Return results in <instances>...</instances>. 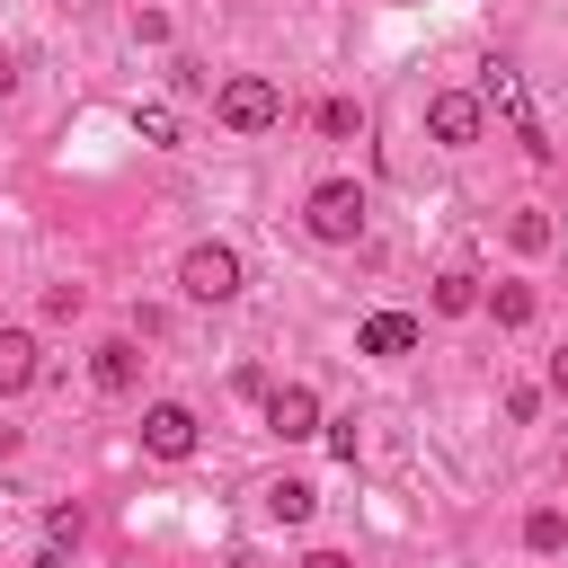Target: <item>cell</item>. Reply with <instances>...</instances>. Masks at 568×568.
I'll return each instance as SVG.
<instances>
[{
	"label": "cell",
	"instance_id": "cell-1",
	"mask_svg": "<svg viewBox=\"0 0 568 568\" xmlns=\"http://www.w3.org/2000/svg\"><path fill=\"white\" fill-rule=\"evenodd\" d=\"M240 284H248V266H240L231 240H195V248L178 257V293H186V302H213V311H222V302H240Z\"/></svg>",
	"mask_w": 568,
	"mask_h": 568
},
{
	"label": "cell",
	"instance_id": "cell-2",
	"mask_svg": "<svg viewBox=\"0 0 568 568\" xmlns=\"http://www.w3.org/2000/svg\"><path fill=\"white\" fill-rule=\"evenodd\" d=\"M213 115H222L231 133H266V124L284 115V89H275L266 71H240V80H222V89H213Z\"/></svg>",
	"mask_w": 568,
	"mask_h": 568
},
{
	"label": "cell",
	"instance_id": "cell-3",
	"mask_svg": "<svg viewBox=\"0 0 568 568\" xmlns=\"http://www.w3.org/2000/svg\"><path fill=\"white\" fill-rule=\"evenodd\" d=\"M364 213H373V204H364V186H355V178H320V186H311V204H302L311 240H328V248H337V240H355V231H364Z\"/></svg>",
	"mask_w": 568,
	"mask_h": 568
},
{
	"label": "cell",
	"instance_id": "cell-4",
	"mask_svg": "<svg viewBox=\"0 0 568 568\" xmlns=\"http://www.w3.org/2000/svg\"><path fill=\"white\" fill-rule=\"evenodd\" d=\"M479 98H488V106H497V115L515 124V142H524L532 160H550V142H541V115H532V89L515 80V62H488V80H479Z\"/></svg>",
	"mask_w": 568,
	"mask_h": 568
},
{
	"label": "cell",
	"instance_id": "cell-5",
	"mask_svg": "<svg viewBox=\"0 0 568 568\" xmlns=\"http://www.w3.org/2000/svg\"><path fill=\"white\" fill-rule=\"evenodd\" d=\"M479 124H488V98H470V89H435V98H426V133H435L444 151L479 142Z\"/></svg>",
	"mask_w": 568,
	"mask_h": 568
},
{
	"label": "cell",
	"instance_id": "cell-6",
	"mask_svg": "<svg viewBox=\"0 0 568 568\" xmlns=\"http://www.w3.org/2000/svg\"><path fill=\"white\" fill-rule=\"evenodd\" d=\"M328 417H320V390L311 382H284V390H266V435H284V444H311Z\"/></svg>",
	"mask_w": 568,
	"mask_h": 568
},
{
	"label": "cell",
	"instance_id": "cell-7",
	"mask_svg": "<svg viewBox=\"0 0 568 568\" xmlns=\"http://www.w3.org/2000/svg\"><path fill=\"white\" fill-rule=\"evenodd\" d=\"M142 453L186 462V453H195V408H186V399H151V408H142Z\"/></svg>",
	"mask_w": 568,
	"mask_h": 568
},
{
	"label": "cell",
	"instance_id": "cell-8",
	"mask_svg": "<svg viewBox=\"0 0 568 568\" xmlns=\"http://www.w3.org/2000/svg\"><path fill=\"white\" fill-rule=\"evenodd\" d=\"M355 346H364V355H417V320H408V311H373V320L355 328Z\"/></svg>",
	"mask_w": 568,
	"mask_h": 568
},
{
	"label": "cell",
	"instance_id": "cell-9",
	"mask_svg": "<svg viewBox=\"0 0 568 568\" xmlns=\"http://www.w3.org/2000/svg\"><path fill=\"white\" fill-rule=\"evenodd\" d=\"M89 382H98V390H133V382H142V355H133V337H106V346H89Z\"/></svg>",
	"mask_w": 568,
	"mask_h": 568
},
{
	"label": "cell",
	"instance_id": "cell-10",
	"mask_svg": "<svg viewBox=\"0 0 568 568\" xmlns=\"http://www.w3.org/2000/svg\"><path fill=\"white\" fill-rule=\"evenodd\" d=\"M36 382V337L27 328H0V399H18Z\"/></svg>",
	"mask_w": 568,
	"mask_h": 568
},
{
	"label": "cell",
	"instance_id": "cell-11",
	"mask_svg": "<svg viewBox=\"0 0 568 568\" xmlns=\"http://www.w3.org/2000/svg\"><path fill=\"white\" fill-rule=\"evenodd\" d=\"M479 302H488V293H479L470 266H444V275H435V311H444V320H462V311H479Z\"/></svg>",
	"mask_w": 568,
	"mask_h": 568
},
{
	"label": "cell",
	"instance_id": "cell-12",
	"mask_svg": "<svg viewBox=\"0 0 568 568\" xmlns=\"http://www.w3.org/2000/svg\"><path fill=\"white\" fill-rule=\"evenodd\" d=\"M524 550H532V559H559V550H568V515H559V506H532V515H524Z\"/></svg>",
	"mask_w": 568,
	"mask_h": 568
},
{
	"label": "cell",
	"instance_id": "cell-13",
	"mask_svg": "<svg viewBox=\"0 0 568 568\" xmlns=\"http://www.w3.org/2000/svg\"><path fill=\"white\" fill-rule=\"evenodd\" d=\"M311 506H320L311 479H275V488H266V515H275V524H311Z\"/></svg>",
	"mask_w": 568,
	"mask_h": 568
},
{
	"label": "cell",
	"instance_id": "cell-14",
	"mask_svg": "<svg viewBox=\"0 0 568 568\" xmlns=\"http://www.w3.org/2000/svg\"><path fill=\"white\" fill-rule=\"evenodd\" d=\"M488 311L497 328H532V284H488Z\"/></svg>",
	"mask_w": 568,
	"mask_h": 568
},
{
	"label": "cell",
	"instance_id": "cell-15",
	"mask_svg": "<svg viewBox=\"0 0 568 568\" xmlns=\"http://www.w3.org/2000/svg\"><path fill=\"white\" fill-rule=\"evenodd\" d=\"M506 240H515L524 257H541V248H550V213H541V204H524V213L506 222Z\"/></svg>",
	"mask_w": 568,
	"mask_h": 568
},
{
	"label": "cell",
	"instance_id": "cell-16",
	"mask_svg": "<svg viewBox=\"0 0 568 568\" xmlns=\"http://www.w3.org/2000/svg\"><path fill=\"white\" fill-rule=\"evenodd\" d=\"M320 133H328V142L364 133V106H355V98H328V106H320Z\"/></svg>",
	"mask_w": 568,
	"mask_h": 568
},
{
	"label": "cell",
	"instance_id": "cell-17",
	"mask_svg": "<svg viewBox=\"0 0 568 568\" xmlns=\"http://www.w3.org/2000/svg\"><path fill=\"white\" fill-rule=\"evenodd\" d=\"M133 133H142V142H160V151H169V142H178V115H169V106H133Z\"/></svg>",
	"mask_w": 568,
	"mask_h": 568
},
{
	"label": "cell",
	"instance_id": "cell-18",
	"mask_svg": "<svg viewBox=\"0 0 568 568\" xmlns=\"http://www.w3.org/2000/svg\"><path fill=\"white\" fill-rule=\"evenodd\" d=\"M80 311H89L80 284H44V320H80Z\"/></svg>",
	"mask_w": 568,
	"mask_h": 568
},
{
	"label": "cell",
	"instance_id": "cell-19",
	"mask_svg": "<svg viewBox=\"0 0 568 568\" xmlns=\"http://www.w3.org/2000/svg\"><path fill=\"white\" fill-rule=\"evenodd\" d=\"M44 541H53V550H80V506H53V515H44Z\"/></svg>",
	"mask_w": 568,
	"mask_h": 568
},
{
	"label": "cell",
	"instance_id": "cell-20",
	"mask_svg": "<svg viewBox=\"0 0 568 568\" xmlns=\"http://www.w3.org/2000/svg\"><path fill=\"white\" fill-rule=\"evenodd\" d=\"M169 89H178V98H204V62L178 53V62H169Z\"/></svg>",
	"mask_w": 568,
	"mask_h": 568
},
{
	"label": "cell",
	"instance_id": "cell-21",
	"mask_svg": "<svg viewBox=\"0 0 568 568\" xmlns=\"http://www.w3.org/2000/svg\"><path fill=\"white\" fill-rule=\"evenodd\" d=\"M550 390H559V399H568V346H559V355H550Z\"/></svg>",
	"mask_w": 568,
	"mask_h": 568
},
{
	"label": "cell",
	"instance_id": "cell-22",
	"mask_svg": "<svg viewBox=\"0 0 568 568\" xmlns=\"http://www.w3.org/2000/svg\"><path fill=\"white\" fill-rule=\"evenodd\" d=\"M302 568H355V559H346V550H311Z\"/></svg>",
	"mask_w": 568,
	"mask_h": 568
},
{
	"label": "cell",
	"instance_id": "cell-23",
	"mask_svg": "<svg viewBox=\"0 0 568 568\" xmlns=\"http://www.w3.org/2000/svg\"><path fill=\"white\" fill-rule=\"evenodd\" d=\"M9 89H18V62H9V53H0V98H9Z\"/></svg>",
	"mask_w": 568,
	"mask_h": 568
},
{
	"label": "cell",
	"instance_id": "cell-24",
	"mask_svg": "<svg viewBox=\"0 0 568 568\" xmlns=\"http://www.w3.org/2000/svg\"><path fill=\"white\" fill-rule=\"evenodd\" d=\"M36 568H62V550H53V541H44V550H36Z\"/></svg>",
	"mask_w": 568,
	"mask_h": 568
}]
</instances>
